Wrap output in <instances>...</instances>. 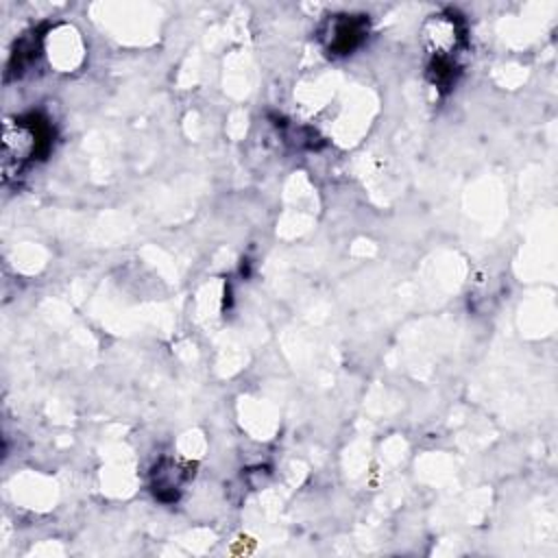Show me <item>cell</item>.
Here are the masks:
<instances>
[{"mask_svg":"<svg viewBox=\"0 0 558 558\" xmlns=\"http://www.w3.org/2000/svg\"><path fill=\"white\" fill-rule=\"evenodd\" d=\"M368 33V20L364 15H333L325 31L323 39L331 54L353 52Z\"/></svg>","mask_w":558,"mask_h":558,"instance_id":"3957f363","label":"cell"},{"mask_svg":"<svg viewBox=\"0 0 558 558\" xmlns=\"http://www.w3.org/2000/svg\"><path fill=\"white\" fill-rule=\"evenodd\" d=\"M423 44L432 59H453L464 46V26L462 20L447 11L427 20L423 28Z\"/></svg>","mask_w":558,"mask_h":558,"instance_id":"7a4b0ae2","label":"cell"},{"mask_svg":"<svg viewBox=\"0 0 558 558\" xmlns=\"http://www.w3.org/2000/svg\"><path fill=\"white\" fill-rule=\"evenodd\" d=\"M192 469H194V464H190V462L163 458L153 471V490H155L157 499L174 501L181 493L183 482L194 475Z\"/></svg>","mask_w":558,"mask_h":558,"instance_id":"277c9868","label":"cell"},{"mask_svg":"<svg viewBox=\"0 0 558 558\" xmlns=\"http://www.w3.org/2000/svg\"><path fill=\"white\" fill-rule=\"evenodd\" d=\"M52 146V126L39 113L4 120L2 131V177H20L33 161L48 155Z\"/></svg>","mask_w":558,"mask_h":558,"instance_id":"6da1fadb","label":"cell"}]
</instances>
